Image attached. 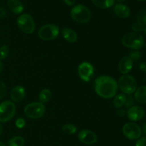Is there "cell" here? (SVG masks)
<instances>
[{
	"label": "cell",
	"instance_id": "30",
	"mask_svg": "<svg viewBox=\"0 0 146 146\" xmlns=\"http://www.w3.org/2000/svg\"><path fill=\"white\" fill-rule=\"evenodd\" d=\"M15 125L19 129H21L23 127H24V126L26 125V121L23 117H19L18 119H17L15 122Z\"/></svg>",
	"mask_w": 146,
	"mask_h": 146
},
{
	"label": "cell",
	"instance_id": "21",
	"mask_svg": "<svg viewBox=\"0 0 146 146\" xmlns=\"http://www.w3.org/2000/svg\"><path fill=\"white\" fill-rule=\"evenodd\" d=\"M51 97V92L49 89H43L38 94V99H39L40 102L46 103L48 102Z\"/></svg>",
	"mask_w": 146,
	"mask_h": 146
},
{
	"label": "cell",
	"instance_id": "14",
	"mask_svg": "<svg viewBox=\"0 0 146 146\" xmlns=\"http://www.w3.org/2000/svg\"><path fill=\"white\" fill-rule=\"evenodd\" d=\"M26 90L24 87L17 85L11 90L10 92V98L14 102H19L25 97Z\"/></svg>",
	"mask_w": 146,
	"mask_h": 146
},
{
	"label": "cell",
	"instance_id": "18",
	"mask_svg": "<svg viewBox=\"0 0 146 146\" xmlns=\"http://www.w3.org/2000/svg\"><path fill=\"white\" fill-rule=\"evenodd\" d=\"M134 97L137 102L140 103H146V85L138 87L135 91Z\"/></svg>",
	"mask_w": 146,
	"mask_h": 146
},
{
	"label": "cell",
	"instance_id": "38",
	"mask_svg": "<svg viewBox=\"0 0 146 146\" xmlns=\"http://www.w3.org/2000/svg\"><path fill=\"white\" fill-rule=\"evenodd\" d=\"M2 131H3V127L1 125V123H0V136H1V135L2 134Z\"/></svg>",
	"mask_w": 146,
	"mask_h": 146
},
{
	"label": "cell",
	"instance_id": "4",
	"mask_svg": "<svg viewBox=\"0 0 146 146\" xmlns=\"http://www.w3.org/2000/svg\"><path fill=\"white\" fill-rule=\"evenodd\" d=\"M118 87L125 94H132L137 89V82L133 76L123 74L118 79Z\"/></svg>",
	"mask_w": 146,
	"mask_h": 146
},
{
	"label": "cell",
	"instance_id": "12",
	"mask_svg": "<svg viewBox=\"0 0 146 146\" xmlns=\"http://www.w3.org/2000/svg\"><path fill=\"white\" fill-rule=\"evenodd\" d=\"M78 138L85 145H94L97 141V136L93 131L89 130H82L78 133Z\"/></svg>",
	"mask_w": 146,
	"mask_h": 146
},
{
	"label": "cell",
	"instance_id": "29",
	"mask_svg": "<svg viewBox=\"0 0 146 146\" xmlns=\"http://www.w3.org/2000/svg\"><path fill=\"white\" fill-rule=\"evenodd\" d=\"M141 56H142V54H141V53L139 51H133L130 54L129 57L133 61H134V60H140L141 58Z\"/></svg>",
	"mask_w": 146,
	"mask_h": 146
},
{
	"label": "cell",
	"instance_id": "25",
	"mask_svg": "<svg viewBox=\"0 0 146 146\" xmlns=\"http://www.w3.org/2000/svg\"><path fill=\"white\" fill-rule=\"evenodd\" d=\"M10 52L9 47L7 45H3L0 47V60H4L9 56Z\"/></svg>",
	"mask_w": 146,
	"mask_h": 146
},
{
	"label": "cell",
	"instance_id": "8",
	"mask_svg": "<svg viewBox=\"0 0 146 146\" xmlns=\"http://www.w3.org/2000/svg\"><path fill=\"white\" fill-rule=\"evenodd\" d=\"M45 106L44 103L40 102H31L24 107V113L31 119H38L42 117L45 113Z\"/></svg>",
	"mask_w": 146,
	"mask_h": 146
},
{
	"label": "cell",
	"instance_id": "34",
	"mask_svg": "<svg viewBox=\"0 0 146 146\" xmlns=\"http://www.w3.org/2000/svg\"><path fill=\"white\" fill-rule=\"evenodd\" d=\"M5 14H6V11L2 7H0V17H5Z\"/></svg>",
	"mask_w": 146,
	"mask_h": 146
},
{
	"label": "cell",
	"instance_id": "3",
	"mask_svg": "<svg viewBox=\"0 0 146 146\" xmlns=\"http://www.w3.org/2000/svg\"><path fill=\"white\" fill-rule=\"evenodd\" d=\"M71 17L78 23L85 24L91 19V12L89 9L83 4H77L71 10Z\"/></svg>",
	"mask_w": 146,
	"mask_h": 146
},
{
	"label": "cell",
	"instance_id": "20",
	"mask_svg": "<svg viewBox=\"0 0 146 146\" xmlns=\"http://www.w3.org/2000/svg\"><path fill=\"white\" fill-rule=\"evenodd\" d=\"M127 96L123 93H120L116 94L113 99V105L115 108H121L125 106V102H126Z\"/></svg>",
	"mask_w": 146,
	"mask_h": 146
},
{
	"label": "cell",
	"instance_id": "35",
	"mask_svg": "<svg viewBox=\"0 0 146 146\" xmlns=\"http://www.w3.org/2000/svg\"><path fill=\"white\" fill-rule=\"evenodd\" d=\"M140 67H141V70H142V71L146 72V63H143V64H141Z\"/></svg>",
	"mask_w": 146,
	"mask_h": 146
},
{
	"label": "cell",
	"instance_id": "36",
	"mask_svg": "<svg viewBox=\"0 0 146 146\" xmlns=\"http://www.w3.org/2000/svg\"><path fill=\"white\" fill-rule=\"evenodd\" d=\"M141 130H142V132H143V133L145 134V135L146 136V122H145V123H143V127H142V128H141Z\"/></svg>",
	"mask_w": 146,
	"mask_h": 146
},
{
	"label": "cell",
	"instance_id": "10",
	"mask_svg": "<svg viewBox=\"0 0 146 146\" xmlns=\"http://www.w3.org/2000/svg\"><path fill=\"white\" fill-rule=\"evenodd\" d=\"M78 74L81 80L88 82L94 76V66L88 62H83L78 67Z\"/></svg>",
	"mask_w": 146,
	"mask_h": 146
},
{
	"label": "cell",
	"instance_id": "17",
	"mask_svg": "<svg viewBox=\"0 0 146 146\" xmlns=\"http://www.w3.org/2000/svg\"><path fill=\"white\" fill-rule=\"evenodd\" d=\"M7 4L10 10L15 14H20L24 11V5L19 0H9Z\"/></svg>",
	"mask_w": 146,
	"mask_h": 146
},
{
	"label": "cell",
	"instance_id": "5",
	"mask_svg": "<svg viewBox=\"0 0 146 146\" xmlns=\"http://www.w3.org/2000/svg\"><path fill=\"white\" fill-rule=\"evenodd\" d=\"M60 32V29L56 24H48L40 27L38 31V36L41 40L44 41H51L56 38Z\"/></svg>",
	"mask_w": 146,
	"mask_h": 146
},
{
	"label": "cell",
	"instance_id": "26",
	"mask_svg": "<svg viewBox=\"0 0 146 146\" xmlns=\"http://www.w3.org/2000/svg\"><path fill=\"white\" fill-rule=\"evenodd\" d=\"M145 28V26L143 25L142 23L139 22V21H136L135 22H134L133 24L131 26V29L133 30L135 32H141V31H144Z\"/></svg>",
	"mask_w": 146,
	"mask_h": 146
},
{
	"label": "cell",
	"instance_id": "24",
	"mask_svg": "<svg viewBox=\"0 0 146 146\" xmlns=\"http://www.w3.org/2000/svg\"><path fill=\"white\" fill-rule=\"evenodd\" d=\"M136 21L142 23L143 25L146 27V9H143L138 12L136 17Z\"/></svg>",
	"mask_w": 146,
	"mask_h": 146
},
{
	"label": "cell",
	"instance_id": "37",
	"mask_svg": "<svg viewBox=\"0 0 146 146\" xmlns=\"http://www.w3.org/2000/svg\"><path fill=\"white\" fill-rule=\"evenodd\" d=\"M2 70H3V64H2V62H1V60H0V74L1 73Z\"/></svg>",
	"mask_w": 146,
	"mask_h": 146
},
{
	"label": "cell",
	"instance_id": "39",
	"mask_svg": "<svg viewBox=\"0 0 146 146\" xmlns=\"http://www.w3.org/2000/svg\"><path fill=\"white\" fill-rule=\"evenodd\" d=\"M125 0H115V1H118V3H122L123 1H125Z\"/></svg>",
	"mask_w": 146,
	"mask_h": 146
},
{
	"label": "cell",
	"instance_id": "31",
	"mask_svg": "<svg viewBox=\"0 0 146 146\" xmlns=\"http://www.w3.org/2000/svg\"><path fill=\"white\" fill-rule=\"evenodd\" d=\"M135 146H146V136L139 137L137 140Z\"/></svg>",
	"mask_w": 146,
	"mask_h": 146
},
{
	"label": "cell",
	"instance_id": "2",
	"mask_svg": "<svg viewBox=\"0 0 146 146\" xmlns=\"http://www.w3.org/2000/svg\"><path fill=\"white\" fill-rule=\"evenodd\" d=\"M123 45L125 47L138 50L144 45V38L138 32H130L125 34L121 40Z\"/></svg>",
	"mask_w": 146,
	"mask_h": 146
},
{
	"label": "cell",
	"instance_id": "13",
	"mask_svg": "<svg viewBox=\"0 0 146 146\" xmlns=\"http://www.w3.org/2000/svg\"><path fill=\"white\" fill-rule=\"evenodd\" d=\"M133 61L129 57H123L118 63V70L123 74H127L132 70Z\"/></svg>",
	"mask_w": 146,
	"mask_h": 146
},
{
	"label": "cell",
	"instance_id": "6",
	"mask_svg": "<svg viewBox=\"0 0 146 146\" xmlns=\"http://www.w3.org/2000/svg\"><path fill=\"white\" fill-rule=\"evenodd\" d=\"M16 106L14 102L5 100L0 104V123H7L14 117Z\"/></svg>",
	"mask_w": 146,
	"mask_h": 146
},
{
	"label": "cell",
	"instance_id": "7",
	"mask_svg": "<svg viewBox=\"0 0 146 146\" xmlns=\"http://www.w3.org/2000/svg\"><path fill=\"white\" fill-rule=\"evenodd\" d=\"M17 24L24 33L31 34L35 30V22L33 17L29 14H22L17 19Z\"/></svg>",
	"mask_w": 146,
	"mask_h": 146
},
{
	"label": "cell",
	"instance_id": "16",
	"mask_svg": "<svg viewBox=\"0 0 146 146\" xmlns=\"http://www.w3.org/2000/svg\"><path fill=\"white\" fill-rule=\"evenodd\" d=\"M61 33H62L64 38L68 42H76L78 40V35H77L76 32L72 29H70L68 27H64L61 29Z\"/></svg>",
	"mask_w": 146,
	"mask_h": 146
},
{
	"label": "cell",
	"instance_id": "33",
	"mask_svg": "<svg viewBox=\"0 0 146 146\" xmlns=\"http://www.w3.org/2000/svg\"><path fill=\"white\" fill-rule=\"evenodd\" d=\"M64 1L66 4L68 6H72L74 4H75V3L76 2V0H63Z\"/></svg>",
	"mask_w": 146,
	"mask_h": 146
},
{
	"label": "cell",
	"instance_id": "32",
	"mask_svg": "<svg viewBox=\"0 0 146 146\" xmlns=\"http://www.w3.org/2000/svg\"><path fill=\"white\" fill-rule=\"evenodd\" d=\"M126 113H127V111H125V110L119 108L118 109V111H117V115H118L119 117H123V116H125V115H126Z\"/></svg>",
	"mask_w": 146,
	"mask_h": 146
},
{
	"label": "cell",
	"instance_id": "41",
	"mask_svg": "<svg viewBox=\"0 0 146 146\" xmlns=\"http://www.w3.org/2000/svg\"><path fill=\"white\" fill-rule=\"evenodd\" d=\"M144 31H145V34H146V27H145V29H144Z\"/></svg>",
	"mask_w": 146,
	"mask_h": 146
},
{
	"label": "cell",
	"instance_id": "28",
	"mask_svg": "<svg viewBox=\"0 0 146 146\" xmlns=\"http://www.w3.org/2000/svg\"><path fill=\"white\" fill-rule=\"evenodd\" d=\"M135 97L133 96H132L131 94H128V97H126V102H125V106L127 108H129V107H132L134 105V103H135Z\"/></svg>",
	"mask_w": 146,
	"mask_h": 146
},
{
	"label": "cell",
	"instance_id": "22",
	"mask_svg": "<svg viewBox=\"0 0 146 146\" xmlns=\"http://www.w3.org/2000/svg\"><path fill=\"white\" fill-rule=\"evenodd\" d=\"M62 130L65 134L68 135H74L76 133L77 127L76 126L74 125V124H71V123H66V124L63 125Z\"/></svg>",
	"mask_w": 146,
	"mask_h": 146
},
{
	"label": "cell",
	"instance_id": "9",
	"mask_svg": "<svg viewBox=\"0 0 146 146\" xmlns=\"http://www.w3.org/2000/svg\"><path fill=\"white\" fill-rule=\"evenodd\" d=\"M122 130L124 136L131 140H138L142 134L141 127L134 123H128L125 124Z\"/></svg>",
	"mask_w": 146,
	"mask_h": 146
},
{
	"label": "cell",
	"instance_id": "42",
	"mask_svg": "<svg viewBox=\"0 0 146 146\" xmlns=\"http://www.w3.org/2000/svg\"><path fill=\"white\" fill-rule=\"evenodd\" d=\"M139 1H145V0H139Z\"/></svg>",
	"mask_w": 146,
	"mask_h": 146
},
{
	"label": "cell",
	"instance_id": "1",
	"mask_svg": "<svg viewBox=\"0 0 146 146\" xmlns=\"http://www.w3.org/2000/svg\"><path fill=\"white\" fill-rule=\"evenodd\" d=\"M118 82L111 76L101 75L95 81V91L99 97L104 99L113 98L117 94Z\"/></svg>",
	"mask_w": 146,
	"mask_h": 146
},
{
	"label": "cell",
	"instance_id": "27",
	"mask_svg": "<svg viewBox=\"0 0 146 146\" xmlns=\"http://www.w3.org/2000/svg\"><path fill=\"white\" fill-rule=\"evenodd\" d=\"M7 94V89L5 84L0 80V100L4 98Z\"/></svg>",
	"mask_w": 146,
	"mask_h": 146
},
{
	"label": "cell",
	"instance_id": "19",
	"mask_svg": "<svg viewBox=\"0 0 146 146\" xmlns=\"http://www.w3.org/2000/svg\"><path fill=\"white\" fill-rule=\"evenodd\" d=\"M93 4L100 9H108L112 7L115 0H91Z\"/></svg>",
	"mask_w": 146,
	"mask_h": 146
},
{
	"label": "cell",
	"instance_id": "11",
	"mask_svg": "<svg viewBox=\"0 0 146 146\" xmlns=\"http://www.w3.org/2000/svg\"><path fill=\"white\" fill-rule=\"evenodd\" d=\"M126 115L130 120L133 122H137L143 118L145 116V111L141 106L133 105L128 108Z\"/></svg>",
	"mask_w": 146,
	"mask_h": 146
},
{
	"label": "cell",
	"instance_id": "23",
	"mask_svg": "<svg viewBox=\"0 0 146 146\" xmlns=\"http://www.w3.org/2000/svg\"><path fill=\"white\" fill-rule=\"evenodd\" d=\"M24 139L21 136H15L10 139L8 142V146H24Z\"/></svg>",
	"mask_w": 146,
	"mask_h": 146
},
{
	"label": "cell",
	"instance_id": "40",
	"mask_svg": "<svg viewBox=\"0 0 146 146\" xmlns=\"http://www.w3.org/2000/svg\"><path fill=\"white\" fill-rule=\"evenodd\" d=\"M0 146H6V145H4V143H2V142H0Z\"/></svg>",
	"mask_w": 146,
	"mask_h": 146
},
{
	"label": "cell",
	"instance_id": "15",
	"mask_svg": "<svg viewBox=\"0 0 146 146\" xmlns=\"http://www.w3.org/2000/svg\"><path fill=\"white\" fill-rule=\"evenodd\" d=\"M113 11L118 17L122 19L128 18L131 14L129 7L122 3H118L113 7Z\"/></svg>",
	"mask_w": 146,
	"mask_h": 146
},
{
	"label": "cell",
	"instance_id": "43",
	"mask_svg": "<svg viewBox=\"0 0 146 146\" xmlns=\"http://www.w3.org/2000/svg\"><path fill=\"white\" fill-rule=\"evenodd\" d=\"M145 47H146V43H145Z\"/></svg>",
	"mask_w": 146,
	"mask_h": 146
}]
</instances>
